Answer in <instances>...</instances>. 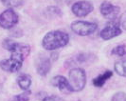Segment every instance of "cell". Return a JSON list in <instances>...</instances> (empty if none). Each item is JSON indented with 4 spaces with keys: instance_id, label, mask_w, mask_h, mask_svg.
Returning a JSON list of instances; mask_svg holds the SVG:
<instances>
[{
    "instance_id": "cell-9",
    "label": "cell",
    "mask_w": 126,
    "mask_h": 101,
    "mask_svg": "<svg viewBox=\"0 0 126 101\" xmlns=\"http://www.w3.org/2000/svg\"><path fill=\"white\" fill-rule=\"evenodd\" d=\"M22 64H23V61L11 56L8 59L0 61V68L8 73H16L21 69Z\"/></svg>"
},
{
    "instance_id": "cell-20",
    "label": "cell",
    "mask_w": 126,
    "mask_h": 101,
    "mask_svg": "<svg viewBox=\"0 0 126 101\" xmlns=\"http://www.w3.org/2000/svg\"><path fill=\"white\" fill-rule=\"evenodd\" d=\"M43 101H64L63 98H61L60 96L56 95H50V96H46Z\"/></svg>"
},
{
    "instance_id": "cell-6",
    "label": "cell",
    "mask_w": 126,
    "mask_h": 101,
    "mask_svg": "<svg viewBox=\"0 0 126 101\" xmlns=\"http://www.w3.org/2000/svg\"><path fill=\"white\" fill-rule=\"evenodd\" d=\"M72 13L75 14L78 17H84L86 15H88L94 10L93 5L88 2V1H78L73 4V6L71 8Z\"/></svg>"
},
{
    "instance_id": "cell-14",
    "label": "cell",
    "mask_w": 126,
    "mask_h": 101,
    "mask_svg": "<svg viewBox=\"0 0 126 101\" xmlns=\"http://www.w3.org/2000/svg\"><path fill=\"white\" fill-rule=\"evenodd\" d=\"M115 72L120 76L126 77V59H120L115 63Z\"/></svg>"
},
{
    "instance_id": "cell-18",
    "label": "cell",
    "mask_w": 126,
    "mask_h": 101,
    "mask_svg": "<svg viewBox=\"0 0 126 101\" xmlns=\"http://www.w3.org/2000/svg\"><path fill=\"white\" fill-rule=\"evenodd\" d=\"M112 101H126V94L122 92L115 94L112 97Z\"/></svg>"
},
{
    "instance_id": "cell-11",
    "label": "cell",
    "mask_w": 126,
    "mask_h": 101,
    "mask_svg": "<svg viewBox=\"0 0 126 101\" xmlns=\"http://www.w3.org/2000/svg\"><path fill=\"white\" fill-rule=\"evenodd\" d=\"M51 69V62L50 59L47 57H42L39 59L37 65H36V70L37 73L42 76H47L48 72Z\"/></svg>"
},
{
    "instance_id": "cell-3",
    "label": "cell",
    "mask_w": 126,
    "mask_h": 101,
    "mask_svg": "<svg viewBox=\"0 0 126 101\" xmlns=\"http://www.w3.org/2000/svg\"><path fill=\"white\" fill-rule=\"evenodd\" d=\"M68 82L73 92L82 91L86 84V75L82 68H74L69 72Z\"/></svg>"
},
{
    "instance_id": "cell-5",
    "label": "cell",
    "mask_w": 126,
    "mask_h": 101,
    "mask_svg": "<svg viewBox=\"0 0 126 101\" xmlns=\"http://www.w3.org/2000/svg\"><path fill=\"white\" fill-rule=\"evenodd\" d=\"M19 17L13 9H8L0 14V27L3 29H12L18 23Z\"/></svg>"
},
{
    "instance_id": "cell-17",
    "label": "cell",
    "mask_w": 126,
    "mask_h": 101,
    "mask_svg": "<svg viewBox=\"0 0 126 101\" xmlns=\"http://www.w3.org/2000/svg\"><path fill=\"white\" fill-rule=\"evenodd\" d=\"M30 95H31V92L30 91H26L25 93H22L20 95L13 96L10 99V101H28L29 98H30Z\"/></svg>"
},
{
    "instance_id": "cell-8",
    "label": "cell",
    "mask_w": 126,
    "mask_h": 101,
    "mask_svg": "<svg viewBox=\"0 0 126 101\" xmlns=\"http://www.w3.org/2000/svg\"><path fill=\"white\" fill-rule=\"evenodd\" d=\"M120 33H121V30H120V24L112 22L106 25L101 30V37L103 40H110L112 38L119 36Z\"/></svg>"
},
{
    "instance_id": "cell-13",
    "label": "cell",
    "mask_w": 126,
    "mask_h": 101,
    "mask_svg": "<svg viewBox=\"0 0 126 101\" xmlns=\"http://www.w3.org/2000/svg\"><path fill=\"white\" fill-rule=\"evenodd\" d=\"M17 83H18L19 87L24 90V91H29V89L32 85V77L29 75L26 74H22L20 75L17 79Z\"/></svg>"
},
{
    "instance_id": "cell-12",
    "label": "cell",
    "mask_w": 126,
    "mask_h": 101,
    "mask_svg": "<svg viewBox=\"0 0 126 101\" xmlns=\"http://www.w3.org/2000/svg\"><path fill=\"white\" fill-rule=\"evenodd\" d=\"M112 76H113V73L111 71H106L103 74L98 76L96 78L93 79V85L96 86V87H98V88H101V87H102L105 84V82L107 81L109 78L112 77Z\"/></svg>"
},
{
    "instance_id": "cell-1",
    "label": "cell",
    "mask_w": 126,
    "mask_h": 101,
    "mask_svg": "<svg viewBox=\"0 0 126 101\" xmlns=\"http://www.w3.org/2000/svg\"><path fill=\"white\" fill-rule=\"evenodd\" d=\"M69 42V35L62 31L47 32L42 40V46L47 50H54L64 47Z\"/></svg>"
},
{
    "instance_id": "cell-4",
    "label": "cell",
    "mask_w": 126,
    "mask_h": 101,
    "mask_svg": "<svg viewBox=\"0 0 126 101\" xmlns=\"http://www.w3.org/2000/svg\"><path fill=\"white\" fill-rule=\"evenodd\" d=\"M98 25L93 22H88V21H75L71 24V30L76 34L81 35V36H87L93 34L97 31Z\"/></svg>"
},
{
    "instance_id": "cell-19",
    "label": "cell",
    "mask_w": 126,
    "mask_h": 101,
    "mask_svg": "<svg viewBox=\"0 0 126 101\" xmlns=\"http://www.w3.org/2000/svg\"><path fill=\"white\" fill-rule=\"evenodd\" d=\"M119 24H120V26L122 28V29H124V30L126 31V11L121 14V16L120 17Z\"/></svg>"
},
{
    "instance_id": "cell-10",
    "label": "cell",
    "mask_w": 126,
    "mask_h": 101,
    "mask_svg": "<svg viewBox=\"0 0 126 101\" xmlns=\"http://www.w3.org/2000/svg\"><path fill=\"white\" fill-rule=\"evenodd\" d=\"M51 84L54 87H57L61 92L65 93V94H68V93H72L73 92L71 87H70L68 80L64 76H54L51 79Z\"/></svg>"
},
{
    "instance_id": "cell-16",
    "label": "cell",
    "mask_w": 126,
    "mask_h": 101,
    "mask_svg": "<svg viewBox=\"0 0 126 101\" xmlns=\"http://www.w3.org/2000/svg\"><path fill=\"white\" fill-rule=\"evenodd\" d=\"M112 53L115 54V55H118V56H124V55H126V43L115 47L113 50H112Z\"/></svg>"
},
{
    "instance_id": "cell-15",
    "label": "cell",
    "mask_w": 126,
    "mask_h": 101,
    "mask_svg": "<svg viewBox=\"0 0 126 101\" xmlns=\"http://www.w3.org/2000/svg\"><path fill=\"white\" fill-rule=\"evenodd\" d=\"M1 2L4 6L9 7V9L18 8L23 4V0H1Z\"/></svg>"
},
{
    "instance_id": "cell-7",
    "label": "cell",
    "mask_w": 126,
    "mask_h": 101,
    "mask_svg": "<svg viewBox=\"0 0 126 101\" xmlns=\"http://www.w3.org/2000/svg\"><path fill=\"white\" fill-rule=\"evenodd\" d=\"M100 11L101 13L103 15V17H105L108 20H115L117 18V16L120 13V7L115 6L113 4L109 3L107 1H104L101 3L100 7Z\"/></svg>"
},
{
    "instance_id": "cell-2",
    "label": "cell",
    "mask_w": 126,
    "mask_h": 101,
    "mask_svg": "<svg viewBox=\"0 0 126 101\" xmlns=\"http://www.w3.org/2000/svg\"><path fill=\"white\" fill-rule=\"evenodd\" d=\"M3 47L4 49H6L8 51L12 53L11 56L17 58L23 62L29 56L30 51H31V47L29 45L17 43L12 39H5L3 41Z\"/></svg>"
}]
</instances>
